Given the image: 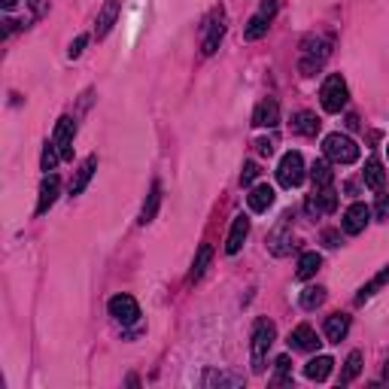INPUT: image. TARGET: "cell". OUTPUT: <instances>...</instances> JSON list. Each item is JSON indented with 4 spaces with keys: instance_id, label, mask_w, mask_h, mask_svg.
<instances>
[{
    "instance_id": "cell-1",
    "label": "cell",
    "mask_w": 389,
    "mask_h": 389,
    "mask_svg": "<svg viewBox=\"0 0 389 389\" xmlns=\"http://www.w3.org/2000/svg\"><path fill=\"white\" fill-rule=\"evenodd\" d=\"M274 338H277V328L268 317H259L253 326V344H250V353H253V371L262 374L264 371V362H268V350L274 347Z\"/></svg>"
},
{
    "instance_id": "cell-2",
    "label": "cell",
    "mask_w": 389,
    "mask_h": 389,
    "mask_svg": "<svg viewBox=\"0 0 389 389\" xmlns=\"http://www.w3.org/2000/svg\"><path fill=\"white\" fill-rule=\"evenodd\" d=\"M322 152H326V159L335 161V164L359 161V143H356L353 137L341 134V131H335V134H328L326 140H322Z\"/></svg>"
},
{
    "instance_id": "cell-3",
    "label": "cell",
    "mask_w": 389,
    "mask_h": 389,
    "mask_svg": "<svg viewBox=\"0 0 389 389\" xmlns=\"http://www.w3.org/2000/svg\"><path fill=\"white\" fill-rule=\"evenodd\" d=\"M328 55H332V43H328V40H322V37H310V40H304L298 68H301L304 77H313L317 70H322V64L328 61Z\"/></svg>"
},
{
    "instance_id": "cell-4",
    "label": "cell",
    "mask_w": 389,
    "mask_h": 389,
    "mask_svg": "<svg viewBox=\"0 0 389 389\" xmlns=\"http://www.w3.org/2000/svg\"><path fill=\"white\" fill-rule=\"evenodd\" d=\"M319 101H322V110L326 113H341L347 101H350V92H347V82L341 73H332V77H326L319 88Z\"/></svg>"
},
{
    "instance_id": "cell-5",
    "label": "cell",
    "mask_w": 389,
    "mask_h": 389,
    "mask_svg": "<svg viewBox=\"0 0 389 389\" xmlns=\"http://www.w3.org/2000/svg\"><path fill=\"white\" fill-rule=\"evenodd\" d=\"M277 180L283 189H295L304 183V159L301 152H286L277 164Z\"/></svg>"
},
{
    "instance_id": "cell-6",
    "label": "cell",
    "mask_w": 389,
    "mask_h": 389,
    "mask_svg": "<svg viewBox=\"0 0 389 389\" xmlns=\"http://www.w3.org/2000/svg\"><path fill=\"white\" fill-rule=\"evenodd\" d=\"M274 15H277V0H262L259 13H255L250 22H246L244 37L250 40V43H253V40H262L264 34H268V28H271V22H274Z\"/></svg>"
},
{
    "instance_id": "cell-7",
    "label": "cell",
    "mask_w": 389,
    "mask_h": 389,
    "mask_svg": "<svg viewBox=\"0 0 389 389\" xmlns=\"http://www.w3.org/2000/svg\"><path fill=\"white\" fill-rule=\"evenodd\" d=\"M106 310H110V317L116 322H122V326H131V322L140 319V304L131 295H113Z\"/></svg>"
},
{
    "instance_id": "cell-8",
    "label": "cell",
    "mask_w": 389,
    "mask_h": 389,
    "mask_svg": "<svg viewBox=\"0 0 389 389\" xmlns=\"http://www.w3.org/2000/svg\"><path fill=\"white\" fill-rule=\"evenodd\" d=\"M73 137H77V122H73L70 116H61V119L55 122L52 143L58 146V152H61V159H64V161L73 159Z\"/></svg>"
},
{
    "instance_id": "cell-9",
    "label": "cell",
    "mask_w": 389,
    "mask_h": 389,
    "mask_svg": "<svg viewBox=\"0 0 389 389\" xmlns=\"http://www.w3.org/2000/svg\"><path fill=\"white\" fill-rule=\"evenodd\" d=\"M222 37H225V15H222V10L213 15L210 22L204 24V40H201V55H207L210 58L213 52L219 49V43H222Z\"/></svg>"
},
{
    "instance_id": "cell-10",
    "label": "cell",
    "mask_w": 389,
    "mask_h": 389,
    "mask_svg": "<svg viewBox=\"0 0 389 389\" xmlns=\"http://www.w3.org/2000/svg\"><path fill=\"white\" fill-rule=\"evenodd\" d=\"M368 222H371V207L362 204V201H356V204L347 207L341 225H344L347 235H362V231L368 228Z\"/></svg>"
},
{
    "instance_id": "cell-11",
    "label": "cell",
    "mask_w": 389,
    "mask_h": 389,
    "mask_svg": "<svg viewBox=\"0 0 389 389\" xmlns=\"http://www.w3.org/2000/svg\"><path fill=\"white\" fill-rule=\"evenodd\" d=\"M338 207V192L332 186L326 189H313V195L308 198V213L310 216H322V213H335Z\"/></svg>"
},
{
    "instance_id": "cell-12",
    "label": "cell",
    "mask_w": 389,
    "mask_h": 389,
    "mask_svg": "<svg viewBox=\"0 0 389 389\" xmlns=\"http://www.w3.org/2000/svg\"><path fill=\"white\" fill-rule=\"evenodd\" d=\"M253 125L255 128H277L280 125V104L274 101V97H264V101L255 104Z\"/></svg>"
},
{
    "instance_id": "cell-13",
    "label": "cell",
    "mask_w": 389,
    "mask_h": 389,
    "mask_svg": "<svg viewBox=\"0 0 389 389\" xmlns=\"http://www.w3.org/2000/svg\"><path fill=\"white\" fill-rule=\"evenodd\" d=\"M319 344L322 341L317 338V332H313L308 322H301V326H295L292 332H289V347H292V350H298V353H313Z\"/></svg>"
},
{
    "instance_id": "cell-14",
    "label": "cell",
    "mask_w": 389,
    "mask_h": 389,
    "mask_svg": "<svg viewBox=\"0 0 389 389\" xmlns=\"http://www.w3.org/2000/svg\"><path fill=\"white\" fill-rule=\"evenodd\" d=\"M119 13H122V0H106V3L101 6V13H97V22H95L97 40H104L113 31V24H116V19H119Z\"/></svg>"
},
{
    "instance_id": "cell-15",
    "label": "cell",
    "mask_w": 389,
    "mask_h": 389,
    "mask_svg": "<svg viewBox=\"0 0 389 389\" xmlns=\"http://www.w3.org/2000/svg\"><path fill=\"white\" fill-rule=\"evenodd\" d=\"M58 195H61V180L55 177V173H46L43 186H40V201H37V216H46L49 207L58 201Z\"/></svg>"
},
{
    "instance_id": "cell-16",
    "label": "cell",
    "mask_w": 389,
    "mask_h": 389,
    "mask_svg": "<svg viewBox=\"0 0 389 389\" xmlns=\"http://www.w3.org/2000/svg\"><path fill=\"white\" fill-rule=\"evenodd\" d=\"M246 235H250V216H244V213H241V216H235V222H231V231H228V237H225V253L228 255L241 253Z\"/></svg>"
},
{
    "instance_id": "cell-17",
    "label": "cell",
    "mask_w": 389,
    "mask_h": 389,
    "mask_svg": "<svg viewBox=\"0 0 389 389\" xmlns=\"http://www.w3.org/2000/svg\"><path fill=\"white\" fill-rule=\"evenodd\" d=\"M289 128H292V134L317 137L319 119H317V113H310V110H298V113H292V122H289Z\"/></svg>"
},
{
    "instance_id": "cell-18",
    "label": "cell",
    "mask_w": 389,
    "mask_h": 389,
    "mask_svg": "<svg viewBox=\"0 0 389 389\" xmlns=\"http://www.w3.org/2000/svg\"><path fill=\"white\" fill-rule=\"evenodd\" d=\"M289 222H292V216H286L280 219V225L271 231V237H268V246H271V253L274 255H286L289 253V244H292V235H289Z\"/></svg>"
},
{
    "instance_id": "cell-19",
    "label": "cell",
    "mask_w": 389,
    "mask_h": 389,
    "mask_svg": "<svg viewBox=\"0 0 389 389\" xmlns=\"http://www.w3.org/2000/svg\"><path fill=\"white\" fill-rule=\"evenodd\" d=\"M274 198H277L274 189H271L268 183H262V186H253L250 189V195H246V204H250L253 213H264L271 204H274Z\"/></svg>"
},
{
    "instance_id": "cell-20",
    "label": "cell",
    "mask_w": 389,
    "mask_h": 389,
    "mask_svg": "<svg viewBox=\"0 0 389 389\" xmlns=\"http://www.w3.org/2000/svg\"><path fill=\"white\" fill-rule=\"evenodd\" d=\"M95 168H97V159H95V155H88V159L79 164L77 177H73V183H70V195H73V198L86 192V186L92 183V177H95Z\"/></svg>"
},
{
    "instance_id": "cell-21",
    "label": "cell",
    "mask_w": 389,
    "mask_h": 389,
    "mask_svg": "<svg viewBox=\"0 0 389 389\" xmlns=\"http://www.w3.org/2000/svg\"><path fill=\"white\" fill-rule=\"evenodd\" d=\"M347 332H350V317H347V313H332V317L326 319V338L332 344H341Z\"/></svg>"
},
{
    "instance_id": "cell-22",
    "label": "cell",
    "mask_w": 389,
    "mask_h": 389,
    "mask_svg": "<svg viewBox=\"0 0 389 389\" xmlns=\"http://www.w3.org/2000/svg\"><path fill=\"white\" fill-rule=\"evenodd\" d=\"M332 368H335L332 356H317V359H310L308 365H304V374H308V380H317V383H322V380L332 374Z\"/></svg>"
},
{
    "instance_id": "cell-23",
    "label": "cell",
    "mask_w": 389,
    "mask_h": 389,
    "mask_svg": "<svg viewBox=\"0 0 389 389\" xmlns=\"http://www.w3.org/2000/svg\"><path fill=\"white\" fill-rule=\"evenodd\" d=\"M362 180H365V186L371 189V192H383V183H386V170H383V164H380L377 159H368V161H365V173H362Z\"/></svg>"
},
{
    "instance_id": "cell-24",
    "label": "cell",
    "mask_w": 389,
    "mask_h": 389,
    "mask_svg": "<svg viewBox=\"0 0 389 389\" xmlns=\"http://www.w3.org/2000/svg\"><path fill=\"white\" fill-rule=\"evenodd\" d=\"M159 207H161V186L152 183V189H149V195L143 201V210H140V219H137L140 225H149L155 219V213H159Z\"/></svg>"
},
{
    "instance_id": "cell-25",
    "label": "cell",
    "mask_w": 389,
    "mask_h": 389,
    "mask_svg": "<svg viewBox=\"0 0 389 389\" xmlns=\"http://www.w3.org/2000/svg\"><path fill=\"white\" fill-rule=\"evenodd\" d=\"M386 283H389V268H383L377 277H371L368 283L359 289V295H356V304H365L368 298H374V295H377V292H380V289H383Z\"/></svg>"
},
{
    "instance_id": "cell-26",
    "label": "cell",
    "mask_w": 389,
    "mask_h": 389,
    "mask_svg": "<svg viewBox=\"0 0 389 389\" xmlns=\"http://www.w3.org/2000/svg\"><path fill=\"white\" fill-rule=\"evenodd\" d=\"M310 177H313V189H326V186H332L335 173H332V164H328V159H317V161H313Z\"/></svg>"
},
{
    "instance_id": "cell-27",
    "label": "cell",
    "mask_w": 389,
    "mask_h": 389,
    "mask_svg": "<svg viewBox=\"0 0 389 389\" xmlns=\"http://www.w3.org/2000/svg\"><path fill=\"white\" fill-rule=\"evenodd\" d=\"M319 268H322V255H319V253H304L301 259H298V271H295V277H298V280H310Z\"/></svg>"
},
{
    "instance_id": "cell-28",
    "label": "cell",
    "mask_w": 389,
    "mask_h": 389,
    "mask_svg": "<svg viewBox=\"0 0 389 389\" xmlns=\"http://www.w3.org/2000/svg\"><path fill=\"white\" fill-rule=\"evenodd\" d=\"M210 259H213V246L210 244H201V246H198L195 262H192V280H195V283L204 277V271L210 268Z\"/></svg>"
},
{
    "instance_id": "cell-29",
    "label": "cell",
    "mask_w": 389,
    "mask_h": 389,
    "mask_svg": "<svg viewBox=\"0 0 389 389\" xmlns=\"http://www.w3.org/2000/svg\"><path fill=\"white\" fill-rule=\"evenodd\" d=\"M271 383H274V386L292 383V362H289V356H277V362H274V377H271Z\"/></svg>"
},
{
    "instance_id": "cell-30",
    "label": "cell",
    "mask_w": 389,
    "mask_h": 389,
    "mask_svg": "<svg viewBox=\"0 0 389 389\" xmlns=\"http://www.w3.org/2000/svg\"><path fill=\"white\" fill-rule=\"evenodd\" d=\"M359 371H362V353L359 350H353L350 356H347V362H344V371H341V383H353L356 377H359Z\"/></svg>"
},
{
    "instance_id": "cell-31",
    "label": "cell",
    "mask_w": 389,
    "mask_h": 389,
    "mask_svg": "<svg viewBox=\"0 0 389 389\" xmlns=\"http://www.w3.org/2000/svg\"><path fill=\"white\" fill-rule=\"evenodd\" d=\"M298 301H301V308L304 310H317L322 301H326V289L322 286H308L301 292V298H298Z\"/></svg>"
},
{
    "instance_id": "cell-32",
    "label": "cell",
    "mask_w": 389,
    "mask_h": 389,
    "mask_svg": "<svg viewBox=\"0 0 389 389\" xmlns=\"http://www.w3.org/2000/svg\"><path fill=\"white\" fill-rule=\"evenodd\" d=\"M207 386H244V377L241 374H225V371H210L204 377Z\"/></svg>"
},
{
    "instance_id": "cell-33",
    "label": "cell",
    "mask_w": 389,
    "mask_h": 389,
    "mask_svg": "<svg viewBox=\"0 0 389 389\" xmlns=\"http://www.w3.org/2000/svg\"><path fill=\"white\" fill-rule=\"evenodd\" d=\"M58 161H61V152H58V146L52 143V140H49V143L43 146V159H40V168L49 173V170H55Z\"/></svg>"
},
{
    "instance_id": "cell-34",
    "label": "cell",
    "mask_w": 389,
    "mask_h": 389,
    "mask_svg": "<svg viewBox=\"0 0 389 389\" xmlns=\"http://www.w3.org/2000/svg\"><path fill=\"white\" fill-rule=\"evenodd\" d=\"M259 173H262V170H259V164H255V161H246V164H244V170H241V186H253Z\"/></svg>"
},
{
    "instance_id": "cell-35",
    "label": "cell",
    "mask_w": 389,
    "mask_h": 389,
    "mask_svg": "<svg viewBox=\"0 0 389 389\" xmlns=\"http://www.w3.org/2000/svg\"><path fill=\"white\" fill-rule=\"evenodd\" d=\"M86 46H88V34H79V37H77V40H73V43H70L68 55H70V58H79L82 52H86Z\"/></svg>"
},
{
    "instance_id": "cell-36",
    "label": "cell",
    "mask_w": 389,
    "mask_h": 389,
    "mask_svg": "<svg viewBox=\"0 0 389 389\" xmlns=\"http://www.w3.org/2000/svg\"><path fill=\"white\" fill-rule=\"evenodd\" d=\"M374 216H377L380 222H386V219H389V195H380V198H377V207H374Z\"/></svg>"
},
{
    "instance_id": "cell-37",
    "label": "cell",
    "mask_w": 389,
    "mask_h": 389,
    "mask_svg": "<svg viewBox=\"0 0 389 389\" xmlns=\"http://www.w3.org/2000/svg\"><path fill=\"white\" fill-rule=\"evenodd\" d=\"M322 241H326V246H338L341 244V235L338 231H322Z\"/></svg>"
},
{
    "instance_id": "cell-38",
    "label": "cell",
    "mask_w": 389,
    "mask_h": 389,
    "mask_svg": "<svg viewBox=\"0 0 389 389\" xmlns=\"http://www.w3.org/2000/svg\"><path fill=\"white\" fill-rule=\"evenodd\" d=\"M255 149H259L262 155H271V152H274V143H271V140H259V143H255Z\"/></svg>"
},
{
    "instance_id": "cell-39",
    "label": "cell",
    "mask_w": 389,
    "mask_h": 389,
    "mask_svg": "<svg viewBox=\"0 0 389 389\" xmlns=\"http://www.w3.org/2000/svg\"><path fill=\"white\" fill-rule=\"evenodd\" d=\"M0 3H3V10H13V6L19 3V0H0Z\"/></svg>"
},
{
    "instance_id": "cell-40",
    "label": "cell",
    "mask_w": 389,
    "mask_h": 389,
    "mask_svg": "<svg viewBox=\"0 0 389 389\" xmlns=\"http://www.w3.org/2000/svg\"><path fill=\"white\" fill-rule=\"evenodd\" d=\"M40 3H43V0H31V6H34V10H40Z\"/></svg>"
},
{
    "instance_id": "cell-41",
    "label": "cell",
    "mask_w": 389,
    "mask_h": 389,
    "mask_svg": "<svg viewBox=\"0 0 389 389\" xmlns=\"http://www.w3.org/2000/svg\"><path fill=\"white\" fill-rule=\"evenodd\" d=\"M383 374H386V380H389V359H386V371H383Z\"/></svg>"
},
{
    "instance_id": "cell-42",
    "label": "cell",
    "mask_w": 389,
    "mask_h": 389,
    "mask_svg": "<svg viewBox=\"0 0 389 389\" xmlns=\"http://www.w3.org/2000/svg\"><path fill=\"white\" fill-rule=\"evenodd\" d=\"M386 155H389V146H386Z\"/></svg>"
}]
</instances>
